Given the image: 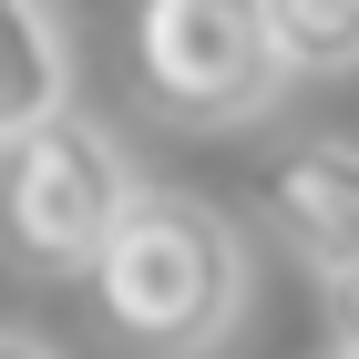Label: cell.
<instances>
[{
  "label": "cell",
  "instance_id": "obj_1",
  "mask_svg": "<svg viewBox=\"0 0 359 359\" xmlns=\"http://www.w3.org/2000/svg\"><path fill=\"white\" fill-rule=\"evenodd\" d=\"M93 308L103 329L144 359H205L247 318V236L216 195L195 185H144L123 226L93 257Z\"/></svg>",
  "mask_w": 359,
  "mask_h": 359
},
{
  "label": "cell",
  "instance_id": "obj_2",
  "mask_svg": "<svg viewBox=\"0 0 359 359\" xmlns=\"http://www.w3.org/2000/svg\"><path fill=\"white\" fill-rule=\"evenodd\" d=\"M144 195L123 134H103L93 113H52L31 134L0 144V267L21 277H93L103 236Z\"/></svg>",
  "mask_w": 359,
  "mask_h": 359
},
{
  "label": "cell",
  "instance_id": "obj_3",
  "mask_svg": "<svg viewBox=\"0 0 359 359\" xmlns=\"http://www.w3.org/2000/svg\"><path fill=\"white\" fill-rule=\"evenodd\" d=\"M134 83L165 123L226 134V123H257L287 72L257 0H134Z\"/></svg>",
  "mask_w": 359,
  "mask_h": 359
},
{
  "label": "cell",
  "instance_id": "obj_4",
  "mask_svg": "<svg viewBox=\"0 0 359 359\" xmlns=\"http://www.w3.org/2000/svg\"><path fill=\"white\" fill-rule=\"evenodd\" d=\"M257 216L277 247H298L318 277L359 267V144L349 134H287L257 165Z\"/></svg>",
  "mask_w": 359,
  "mask_h": 359
},
{
  "label": "cell",
  "instance_id": "obj_5",
  "mask_svg": "<svg viewBox=\"0 0 359 359\" xmlns=\"http://www.w3.org/2000/svg\"><path fill=\"white\" fill-rule=\"evenodd\" d=\"M72 113V31L52 0H0V144Z\"/></svg>",
  "mask_w": 359,
  "mask_h": 359
},
{
  "label": "cell",
  "instance_id": "obj_6",
  "mask_svg": "<svg viewBox=\"0 0 359 359\" xmlns=\"http://www.w3.org/2000/svg\"><path fill=\"white\" fill-rule=\"evenodd\" d=\"M277 72H359V0H257Z\"/></svg>",
  "mask_w": 359,
  "mask_h": 359
},
{
  "label": "cell",
  "instance_id": "obj_7",
  "mask_svg": "<svg viewBox=\"0 0 359 359\" xmlns=\"http://www.w3.org/2000/svg\"><path fill=\"white\" fill-rule=\"evenodd\" d=\"M329 339H339V359H359V267L329 277Z\"/></svg>",
  "mask_w": 359,
  "mask_h": 359
},
{
  "label": "cell",
  "instance_id": "obj_8",
  "mask_svg": "<svg viewBox=\"0 0 359 359\" xmlns=\"http://www.w3.org/2000/svg\"><path fill=\"white\" fill-rule=\"evenodd\" d=\"M0 359H62L52 339H31V329H0Z\"/></svg>",
  "mask_w": 359,
  "mask_h": 359
},
{
  "label": "cell",
  "instance_id": "obj_9",
  "mask_svg": "<svg viewBox=\"0 0 359 359\" xmlns=\"http://www.w3.org/2000/svg\"><path fill=\"white\" fill-rule=\"evenodd\" d=\"M329 359H339V349H329Z\"/></svg>",
  "mask_w": 359,
  "mask_h": 359
}]
</instances>
